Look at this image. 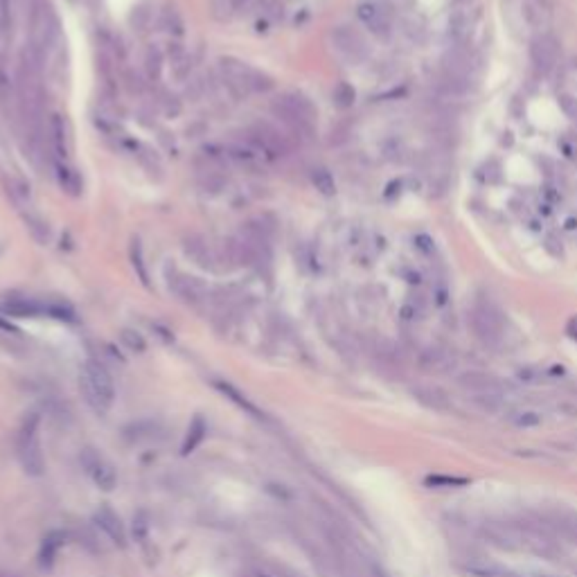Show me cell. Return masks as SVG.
Instances as JSON below:
<instances>
[{"mask_svg": "<svg viewBox=\"0 0 577 577\" xmlns=\"http://www.w3.org/2000/svg\"><path fill=\"white\" fill-rule=\"evenodd\" d=\"M163 63H165L163 52H160L158 48H154V45H149V48L145 50V71H147V77L152 79V82H156V79L160 77V73H163Z\"/></svg>", "mask_w": 577, "mask_h": 577, "instance_id": "cell-26", "label": "cell"}, {"mask_svg": "<svg viewBox=\"0 0 577 577\" xmlns=\"http://www.w3.org/2000/svg\"><path fill=\"white\" fill-rule=\"evenodd\" d=\"M56 39V18L48 0H32L30 3V30L28 48L45 61Z\"/></svg>", "mask_w": 577, "mask_h": 577, "instance_id": "cell-4", "label": "cell"}, {"mask_svg": "<svg viewBox=\"0 0 577 577\" xmlns=\"http://www.w3.org/2000/svg\"><path fill=\"white\" fill-rule=\"evenodd\" d=\"M205 433H207V424H205V420L201 418V415H194V420H192V422H190V426H188V435H186V440H183L181 454H183V456H190V454H194V449L203 442Z\"/></svg>", "mask_w": 577, "mask_h": 577, "instance_id": "cell-21", "label": "cell"}, {"mask_svg": "<svg viewBox=\"0 0 577 577\" xmlns=\"http://www.w3.org/2000/svg\"><path fill=\"white\" fill-rule=\"evenodd\" d=\"M129 255H131V264H133V269H135V273H138V278H140V282H142V284H149V273H147L145 260H142V246H140V241H138V239L131 241Z\"/></svg>", "mask_w": 577, "mask_h": 577, "instance_id": "cell-28", "label": "cell"}, {"mask_svg": "<svg viewBox=\"0 0 577 577\" xmlns=\"http://www.w3.org/2000/svg\"><path fill=\"white\" fill-rule=\"evenodd\" d=\"M54 169H56V178H59V186L66 192L79 194V190H82V178H79L77 171L73 167H68L66 163H56Z\"/></svg>", "mask_w": 577, "mask_h": 577, "instance_id": "cell-25", "label": "cell"}, {"mask_svg": "<svg viewBox=\"0 0 577 577\" xmlns=\"http://www.w3.org/2000/svg\"><path fill=\"white\" fill-rule=\"evenodd\" d=\"M39 424H41L39 415L30 413L16 437V454L20 460V467L25 469L30 476H41L45 469V458L39 442Z\"/></svg>", "mask_w": 577, "mask_h": 577, "instance_id": "cell-6", "label": "cell"}, {"mask_svg": "<svg viewBox=\"0 0 577 577\" xmlns=\"http://www.w3.org/2000/svg\"><path fill=\"white\" fill-rule=\"evenodd\" d=\"M354 88L350 84H339L336 88H334V99H336L339 107H352L354 104Z\"/></svg>", "mask_w": 577, "mask_h": 577, "instance_id": "cell-30", "label": "cell"}, {"mask_svg": "<svg viewBox=\"0 0 577 577\" xmlns=\"http://www.w3.org/2000/svg\"><path fill=\"white\" fill-rule=\"evenodd\" d=\"M217 77H219V84L237 99H244L250 95H267L275 86L273 77L248 66L246 61L233 59V56H221V59H219Z\"/></svg>", "mask_w": 577, "mask_h": 577, "instance_id": "cell-1", "label": "cell"}, {"mask_svg": "<svg viewBox=\"0 0 577 577\" xmlns=\"http://www.w3.org/2000/svg\"><path fill=\"white\" fill-rule=\"evenodd\" d=\"M271 113L280 120L288 135L307 140L316 131V109L305 95L284 93L271 104Z\"/></svg>", "mask_w": 577, "mask_h": 577, "instance_id": "cell-2", "label": "cell"}, {"mask_svg": "<svg viewBox=\"0 0 577 577\" xmlns=\"http://www.w3.org/2000/svg\"><path fill=\"white\" fill-rule=\"evenodd\" d=\"M183 250L186 255L201 269H217L219 262V250L212 248V244L201 235H188L183 239Z\"/></svg>", "mask_w": 577, "mask_h": 577, "instance_id": "cell-14", "label": "cell"}, {"mask_svg": "<svg viewBox=\"0 0 577 577\" xmlns=\"http://www.w3.org/2000/svg\"><path fill=\"white\" fill-rule=\"evenodd\" d=\"M82 465L84 469L88 471V476L93 478V482L97 485L99 490L104 492H111L115 487V482H118V474H115L113 465L109 463L107 458H102L97 451L93 449H86L82 454Z\"/></svg>", "mask_w": 577, "mask_h": 577, "instance_id": "cell-12", "label": "cell"}, {"mask_svg": "<svg viewBox=\"0 0 577 577\" xmlns=\"http://www.w3.org/2000/svg\"><path fill=\"white\" fill-rule=\"evenodd\" d=\"M478 18L480 11L474 3H465V5H456V9L449 16V39H451L454 48H465L467 43L474 37V32L478 28Z\"/></svg>", "mask_w": 577, "mask_h": 577, "instance_id": "cell-9", "label": "cell"}, {"mask_svg": "<svg viewBox=\"0 0 577 577\" xmlns=\"http://www.w3.org/2000/svg\"><path fill=\"white\" fill-rule=\"evenodd\" d=\"M167 286L178 300H183V303H188V305H199L207 298V286L199 278H194V275H188L183 271H176V269H171Z\"/></svg>", "mask_w": 577, "mask_h": 577, "instance_id": "cell-11", "label": "cell"}, {"mask_svg": "<svg viewBox=\"0 0 577 577\" xmlns=\"http://www.w3.org/2000/svg\"><path fill=\"white\" fill-rule=\"evenodd\" d=\"M559 41L555 39L552 32H541L535 34L533 41H530V61L537 68L541 75H548L557 68L559 63Z\"/></svg>", "mask_w": 577, "mask_h": 577, "instance_id": "cell-10", "label": "cell"}, {"mask_svg": "<svg viewBox=\"0 0 577 577\" xmlns=\"http://www.w3.org/2000/svg\"><path fill=\"white\" fill-rule=\"evenodd\" d=\"M79 386H82V392L88 401V406L93 408L95 413L104 415L115 399V386H113V377L107 370V365L88 359L82 368V377H79Z\"/></svg>", "mask_w": 577, "mask_h": 577, "instance_id": "cell-3", "label": "cell"}, {"mask_svg": "<svg viewBox=\"0 0 577 577\" xmlns=\"http://www.w3.org/2000/svg\"><path fill=\"white\" fill-rule=\"evenodd\" d=\"M332 48L348 63H361L370 54L363 34L352 25H336L332 30Z\"/></svg>", "mask_w": 577, "mask_h": 577, "instance_id": "cell-7", "label": "cell"}, {"mask_svg": "<svg viewBox=\"0 0 577 577\" xmlns=\"http://www.w3.org/2000/svg\"><path fill=\"white\" fill-rule=\"evenodd\" d=\"M63 533H50L48 537L43 539V546H41V555H39V559H41V566H45V569H50L52 564H54V557H56V552L61 550V546H63Z\"/></svg>", "mask_w": 577, "mask_h": 577, "instance_id": "cell-24", "label": "cell"}, {"mask_svg": "<svg viewBox=\"0 0 577 577\" xmlns=\"http://www.w3.org/2000/svg\"><path fill=\"white\" fill-rule=\"evenodd\" d=\"M226 156H228V163H233L237 167H244L246 171L264 169V165L269 163V160L264 158L257 152V149H253L248 142L246 145H230V147H226Z\"/></svg>", "mask_w": 577, "mask_h": 577, "instance_id": "cell-16", "label": "cell"}, {"mask_svg": "<svg viewBox=\"0 0 577 577\" xmlns=\"http://www.w3.org/2000/svg\"><path fill=\"white\" fill-rule=\"evenodd\" d=\"M356 18H359V23L368 32L382 41L390 39L392 32H395L390 9L384 3H379V0H363V3L356 5Z\"/></svg>", "mask_w": 577, "mask_h": 577, "instance_id": "cell-8", "label": "cell"}, {"mask_svg": "<svg viewBox=\"0 0 577 577\" xmlns=\"http://www.w3.org/2000/svg\"><path fill=\"white\" fill-rule=\"evenodd\" d=\"M255 0H233V11H246Z\"/></svg>", "mask_w": 577, "mask_h": 577, "instance_id": "cell-35", "label": "cell"}, {"mask_svg": "<svg viewBox=\"0 0 577 577\" xmlns=\"http://www.w3.org/2000/svg\"><path fill=\"white\" fill-rule=\"evenodd\" d=\"M246 142L257 149V152L269 160H284L291 156L293 142L291 135L280 131L278 126H273L269 122H257L246 129Z\"/></svg>", "mask_w": 577, "mask_h": 577, "instance_id": "cell-5", "label": "cell"}, {"mask_svg": "<svg viewBox=\"0 0 577 577\" xmlns=\"http://www.w3.org/2000/svg\"><path fill=\"white\" fill-rule=\"evenodd\" d=\"M11 25V0H0V32H7Z\"/></svg>", "mask_w": 577, "mask_h": 577, "instance_id": "cell-33", "label": "cell"}, {"mask_svg": "<svg viewBox=\"0 0 577 577\" xmlns=\"http://www.w3.org/2000/svg\"><path fill=\"white\" fill-rule=\"evenodd\" d=\"M533 577H561V575H550V573H537Z\"/></svg>", "mask_w": 577, "mask_h": 577, "instance_id": "cell-36", "label": "cell"}, {"mask_svg": "<svg viewBox=\"0 0 577 577\" xmlns=\"http://www.w3.org/2000/svg\"><path fill=\"white\" fill-rule=\"evenodd\" d=\"M566 334H569V339H573L577 343V316H573L569 322H566Z\"/></svg>", "mask_w": 577, "mask_h": 577, "instance_id": "cell-34", "label": "cell"}, {"mask_svg": "<svg viewBox=\"0 0 577 577\" xmlns=\"http://www.w3.org/2000/svg\"><path fill=\"white\" fill-rule=\"evenodd\" d=\"M311 183H314L316 190L320 194H325V196H332L334 192H336V183H334V176L329 174L325 167H318V169L311 171Z\"/></svg>", "mask_w": 577, "mask_h": 577, "instance_id": "cell-27", "label": "cell"}, {"mask_svg": "<svg viewBox=\"0 0 577 577\" xmlns=\"http://www.w3.org/2000/svg\"><path fill=\"white\" fill-rule=\"evenodd\" d=\"M93 521L95 526L102 530L104 535H107L115 546H124L126 544V533H124V526L120 521V516L115 514L111 507H99V510L95 512L93 516Z\"/></svg>", "mask_w": 577, "mask_h": 577, "instance_id": "cell-18", "label": "cell"}, {"mask_svg": "<svg viewBox=\"0 0 577 577\" xmlns=\"http://www.w3.org/2000/svg\"><path fill=\"white\" fill-rule=\"evenodd\" d=\"M0 309H3V314L14 318H37L45 314V303H39V300L28 296H9L7 300H3Z\"/></svg>", "mask_w": 577, "mask_h": 577, "instance_id": "cell-17", "label": "cell"}, {"mask_svg": "<svg viewBox=\"0 0 577 577\" xmlns=\"http://www.w3.org/2000/svg\"><path fill=\"white\" fill-rule=\"evenodd\" d=\"M210 11L217 20H226V18H230V14H235L233 0H210Z\"/></svg>", "mask_w": 577, "mask_h": 577, "instance_id": "cell-31", "label": "cell"}, {"mask_svg": "<svg viewBox=\"0 0 577 577\" xmlns=\"http://www.w3.org/2000/svg\"><path fill=\"white\" fill-rule=\"evenodd\" d=\"M214 388H217L219 392H221V395H224L226 399H230L233 403H237V406H239L241 411L250 413L253 418H257V420L262 418V413H260L255 406H253V403L246 399V395H241V392H239L233 384H228V382H214Z\"/></svg>", "mask_w": 577, "mask_h": 577, "instance_id": "cell-22", "label": "cell"}, {"mask_svg": "<svg viewBox=\"0 0 577 577\" xmlns=\"http://www.w3.org/2000/svg\"><path fill=\"white\" fill-rule=\"evenodd\" d=\"M474 325L480 332V336H496V329H499V318H496V311L490 305L478 303L474 307Z\"/></svg>", "mask_w": 577, "mask_h": 577, "instance_id": "cell-20", "label": "cell"}, {"mask_svg": "<svg viewBox=\"0 0 577 577\" xmlns=\"http://www.w3.org/2000/svg\"><path fill=\"white\" fill-rule=\"evenodd\" d=\"M158 25L160 30H165L169 37H183V18L178 14V9L174 5H165L163 11H160V18H158Z\"/></svg>", "mask_w": 577, "mask_h": 577, "instance_id": "cell-23", "label": "cell"}, {"mask_svg": "<svg viewBox=\"0 0 577 577\" xmlns=\"http://www.w3.org/2000/svg\"><path fill=\"white\" fill-rule=\"evenodd\" d=\"M375 575H377V577H390V575H386L382 569H375Z\"/></svg>", "mask_w": 577, "mask_h": 577, "instance_id": "cell-37", "label": "cell"}, {"mask_svg": "<svg viewBox=\"0 0 577 577\" xmlns=\"http://www.w3.org/2000/svg\"><path fill=\"white\" fill-rule=\"evenodd\" d=\"M255 577H273V575H269V573H255Z\"/></svg>", "mask_w": 577, "mask_h": 577, "instance_id": "cell-38", "label": "cell"}, {"mask_svg": "<svg viewBox=\"0 0 577 577\" xmlns=\"http://www.w3.org/2000/svg\"><path fill=\"white\" fill-rule=\"evenodd\" d=\"M120 339H122V343H124L131 352H138V354H140V352L147 350V343H145V339H142V334H140V332H135V329H122Z\"/></svg>", "mask_w": 577, "mask_h": 577, "instance_id": "cell-29", "label": "cell"}, {"mask_svg": "<svg viewBox=\"0 0 577 577\" xmlns=\"http://www.w3.org/2000/svg\"><path fill=\"white\" fill-rule=\"evenodd\" d=\"M426 482L433 485V487H463V485H467L465 478H449V476H431Z\"/></svg>", "mask_w": 577, "mask_h": 577, "instance_id": "cell-32", "label": "cell"}, {"mask_svg": "<svg viewBox=\"0 0 577 577\" xmlns=\"http://www.w3.org/2000/svg\"><path fill=\"white\" fill-rule=\"evenodd\" d=\"M48 142H50V152L56 154L59 163H66L68 156H71V152H73V135H71V126H68L63 115H50Z\"/></svg>", "mask_w": 577, "mask_h": 577, "instance_id": "cell-13", "label": "cell"}, {"mask_svg": "<svg viewBox=\"0 0 577 577\" xmlns=\"http://www.w3.org/2000/svg\"><path fill=\"white\" fill-rule=\"evenodd\" d=\"M167 61H169V68H171V75H174L178 82H183L190 71H192V59H190V54L186 52V48L174 41V43H169V54H167Z\"/></svg>", "mask_w": 577, "mask_h": 577, "instance_id": "cell-19", "label": "cell"}, {"mask_svg": "<svg viewBox=\"0 0 577 577\" xmlns=\"http://www.w3.org/2000/svg\"><path fill=\"white\" fill-rule=\"evenodd\" d=\"M523 18L535 34L550 32L552 25V3L550 0H521Z\"/></svg>", "mask_w": 577, "mask_h": 577, "instance_id": "cell-15", "label": "cell"}]
</instances>
